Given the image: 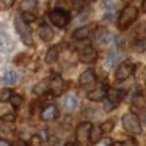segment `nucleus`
<instances>
[{
    "mask_svg": "<svg viewBox=\"0 0 146 146\" xmlns=\"http://www.w3.org/2000/svg\"><path fill=\"white\" fill-rule=\"evenodd\" d=\"M138 17V10L133 5H127L123 11H121L119 17H118V29L119 30H126L132 25Z\"/></svg>",
    "mask_w": 146,
    "mask_h": 146,
    "instance_id": "f257e3e1",
    "label": "nucleus"
},
{
    "mask_svg": "<svg viewBox=\"0 0 146 146\" xmlns=\"http://www.w3.org/2000/svg\"><path fill=\"white\" fill-rule=\"evenodd\" d=\"M123 126L126 129V132H129L130 135H138L141 132V124H140L138 116L132 111H129L123 116Z\"/></svg>",
    "mask_w": 146,
    "mask_h": 146,
    "instance_id": "f03ea898",
    "label": "nucleus"
},
{
    "mask_svg": "<svg viewBox=\"0 0 146 146\" xmlns=\"http://www.w3.org/2000/svg\"><path fill=\"white\" fill-rule=\"evenodd\" d=\"M14 27H16V32L19 33V36H21V39H22L24 44L32 46L33 44V38H32V30H30L29 24H27L22 17H16Z\"/></svg>",
    "mask_w": 146,
    "mask_h": 146,
    "instance_id": "7ed1b4c3",
    "label": "nucleus"
},
{
    "mask_svg": "<svg viewBox=\"0 0 146 146\" xmlns=\"http://www.w3.org/2000/svg\"><path fill=\"white\" fill-rule=\"evenodd\" d=\"M69 13H68L66 10H61V8H55V10L49 11V21H50L54 25L60 27V29H63V27H66L68 24H69Z\"/></svg>",
    "mask_w": 146,
    "mask_h": 146,
    "instance_id": "20e7f679",
    "label": "nucleus"
},
{
    "mask_svg": "<svg viewBox=\"0 0 146 146\" xmlns=\"http://www.w3.org/2000/svg\"><path fill=\"white\" fill-rule=\"evenodd\" d=\"M91 127L93 124L91 123H80L77 126V130H76V138H77V143L80 146H86L90 141V132H91Z\"/></svg>",
    "mask_w": 146,
    "mask_h": 146,
    "instance_id": "39448f33",
    "label": "nucleus"
},
{
    "mask_svg": "<svg viewBox=\"0 0 146 146\" xmlns=\"http://www.w3.org/2000/svg\"><path fill=\"white\" fill-rule=\"evenodd\" d=\"M133 71H135V66H133L132 63H129V61H124V63H121L119 66L116 68V71H115V79L119 80V82L121 80H126L133 74Z\"/></svg>",
    "mask_w": 146,
    "mask_h": 146,
    "instance_id": "423d86ee",
    "label": "nucleus"
},
{
    "mask_svg": "<svg viewBox=\"0 0 146 146\" xmlns=\"http://www.w3.org/2000/svg\"><path fill=\"white\" fill-rule=\"evenodd\" d=\"M79 58L83 63H94L96 58H98V52H96V49L91 47V46H85V47L80 49Z\"/></svg>",
    "mask_w": 146,
    "mask_h": 146,
    "instance_id": "0eeeda50",
    "label": "nucleus"
},
{
    "mask_svg": "<svg viewBox=\"0 0 146 146\" xmlns=\"http://www.w3.org/2000/svg\"><path fill=\"white\" fill-rule=\"evenodd\" d=\"M111 41H113V35H111L110 32H107V30H104V29L96 30V33H94V42L96 44L107 46V44H110Z\"/></svg>",
    "mask_w": 146,
    "mask_h": 146,
    "instance_id": "6e6552de",
    "label": "nucleus"
},
{
    "mask_svg": "<svg viewBox=\"0 0 146 146\" xmlns=\"http://www.w3.org/2000/svg\"><path fill=\"white\" fill-rule=\"evenodd\" d=\"M79 83H80V86H83V88H93V86L96 85L94 71L86 69L85 72H82V76H80V79H79Z\"/></svg>",
    "mask_w": 146,
    "mask_h": 146,
    "instance_id": "1a4fd4ad",
    "label": "nucleus"
},
{
    "mask_svg": "<svg viewBox=\"0 0 146 146\" xmlns=\"http://www.w3.org/2000/svg\"><path fill=\"white\" fill-rule=\"evenodd\" d=\"M21 10L24 14H30V16H36L38 13V2L36 0H24L21 5Z\"/></svg>",
    "mask_w": 146,
    "mask_h": 146,
    "instance_id": "9d476101",
    "label": "nucleus"
},
{
    "mask_svg": "<svg viewBox=\"0 0 146 146\" xmlns=\"http://www.w3.org/2000/svg\"><path fill=\"white\" fill-rule=\"evenodd\" d=\"M123 98H124V91H121V90L110 88L107 91V99H108V102H110L111 105H118L121 101H123Z\"/></svg>",
    "mask_w": 146,
    "mask_h": 146,
    "instance_id": "9b49d317",
    "label": "nucleus"
},
{
    "mask_svg": "<svg viewBox=\"0 0 146 146\" xmlns=\"http://www.w3.org/2000/svg\"><path fill=\"white\" fill-rule=\"evenodd\" d=\"M41 118L44 121H54V119H57V118H58V108H57V105L50 104V105H47V107H44V110H42V113H41Z\"/></svg>",
    "mask_w": 146,
    "mask_h": 146,
    "instance_id": "f8f14e48",
    "label": "nucleus"
},
{
    "mask_svg": "<svg viewBox=\"0 0 146 146\" xmlns=\"http://www.w3.org/2000/svg\"><path fill=\"white\" fill-rule=\"evenodd\" d=\"M64 90V85H63V80L60 79L58 76H54L50 79V93L55 96H60Z\"/></svg>",
    "mask_w": 146,
    "mask_h": 146,
    "instance_id": "ddd939ff",
    "label": "nucleus"
},
{
    "mask_svg": "<svg viewBox=\"0 0 146 146\" xmlns=\"http://www.w3.org/2000/svg\"><path fill=\"white\" fill-rule=\"evenodd\" d=\"M107 91H108V90L105 88V86H99L98 90L88 93V99H90V101H94V102L102 101L104 98H107Z\"/></svg>",
    "mask_w": 146,
    "mask_h": 146,
    "instance_id": "4468645a",
    "label": "nucleus"
},
{
    "mask_svg": "<svg viewBox=\"0 0 146 146\" xmlns=\"http://www.w3.org/2000/svg\"><path fill=\"white\" fill-rule=\"evenodd\" d=\"M38 33H39L42 41H50V39L54 38V30H52L50 25H47V24H41L39 29H38Z\"/></svg>",
    "mask_w": 146,
    "mask_h": 146,
    "instance_id": "2eb2a0df",
    "label": "nucleus"
},
{
    "mask_svg": "<svg viewBox=\"0 0 146 146\" xmlns=\"http://www.w3.org/2000/svg\"><path fill=\"white\" fill-rule=\"evenodd\" d=\"M47 91H50V79H44L42 82H39L38 85L33 88V93H35V94H38V96L46 94Z\"/></svg>",
    "mask_w": 146,
    "mask_h": 146,
    "instance_id": "dca6fc26",
    "label": "nucleus"
},
{
    "mask_svg": "<svg viewBox=\"0 0 146 146\" xmlns=\"http://www.w3.org/2000/svg\"><path fill=\"white\" fill-rule=\"evenodd\" d=\"M102 129L101 126H93L91 127V132H90V143L91 145H96V143H99V140L102 138Z\"/></svg>",
    "mask_w": 146,
    "mask_h": 146,
    "instance_id": "f3484780",
    "label": "nucleus"
},
{
    "mask_svg": "<svg viewBox=\"0 0 146 146\" xmlns=\"http://www.w3.org/2000/svg\"><path fill=\"white\" fill-rule=\"evenodd\" d=\"M17 79H19V77H17V72L13 69L7 71V72L3 74V82L8 83V85H14V83L17 82Z\"/></svg>",
    "mask_w": 146,
    "mask_h": 146,
    "instance_id": "a211bd4d",
    "label": "nucleus"
},
{
    "mask_svg": "<svg viewBox=\"0 0 146 146\" xmlns=\"http://www.w3.org/2000/svg\"><path fill=\"white\" fill-rule=\"evenodd\" d=\"M90 32H91V29L90 27H80V29H77L76 32L72 33V36L76 39H85L90 36Z\"/></svg>",
    "mask_w": 146,
    "mask_h": 146,
    "instance_id": "6ab92c4d",
    "label": "nucleus"
},
{
    "mask_svg": "<svg viewBox=\"0 0 146 146\" xmlns=\"http://www.w3.org/2000/svg\"><path fill=\"white\" fill-rule=\"evenodd\" d=\"M58 50H60V47H57V46H54V47H50L47 50V55H46V60H47V63H54L55 60L58 58Z\"/></svg>",
    "mask_w": 146,
    "mask_h": 146,
    "instance_id": "aec40b11",
    "label": "nucleus"
},
{
    "mask_svg": "<svg viewBox=\"0 0 146 146\" xmlns=\"http://www.w3.org/2000/svg\"><path fill=\"white\" fill-rule=\"evenodd\" d=\"M64 104H66V107L69 108V110H76V108L79 107V99H77L76 96H68Z\"/></svg>",
    "mask_w": 146,
    "mask_h": 146,
    "instance_id": "412c9836",
    "label": "nucleus"
},
{
    "mask_svg": "<svg viewBox=\"0 0 146 146\" xmlns=\"http://www.w3.org/2000/svg\"><path fill=\"white\" fill-rule=\"evenodd\" d=\"M13 91H11L10 88H3L0 90V102H7V101H11V98H13Z\"/></svg>",
    "mask_w": 146,
    "mask_h": 146,
    "instance_id": "4be33fe9",
    "label": "nucleus"
},
{
    "mask_svg": "<svg viewBox=\"0 0 146 146\" xmlns=\"http://www.w3.org/2000/svg\"><path fill=\"white\" fill-rule=\"evenodd\" d=\"M119 52L118 50H111L110 55H108V60H107V66H115L116 64V61L119 60Z\"/></svg>",
    "mask_w": 146,
    "mask_h": 146,
    "instance_id": "5701e85b",
    "label": "nucleus"
},
{
    "mask_svg": "<svg viewBox=\"0 0 146 146\" xmlns=\"http://www.w3.org/2000/svg\"><path fill=\"white\" fill-rule=\"evenodd\" d=\"M113 127H115V121H113V119H107V121H105V123L101 126V129H102V132H104V133H108L111 129H113Z\"/></svg>",
    "mask_w": 146,
    "mask_h": 146,
    "instance_id": "b1692460",
    "label": "nucleus"
},
{
    "mask_svg": "<svg viewBox=\"0 0 146 146\" xmlns=\"http://www.w3.org/2000/svg\"><path fill=\"white\" fill-rule=\"evenodd\" d=\"M104 7L110 11H115L116 10V0H105L104 2Z\"/></svg>",
    "mask_w": 146,
    "mask_h": 146,
    "instance_id": "393cba45",
    "label": "nucleus"
},
{
    "mask_svg": "<svg viewBox=\"0 0 146 146\" xmlns=\"http://www.w3.org/2000/svg\"><path fill=\"white\" fill-rule=\"evenodd\" d=\"M11 104H13V107H14V108H17L21 104H22V98H21L19 94H14L13 98H11Z\"/></svg>",
    "mask_w": 146,
    "mask_h": 146,
    "instance_id": "a878e982",
    "label": "nucleus"
},
{
    "mask_svg": "<svg viewBox=\"0 0 146 146\" xmlns=\"http://www.w3.org/2000/svg\"><path fill=\"white\" fill-rule=\"evenodd\" d=\"M133 105H138V107H146V102L143 101L141 96H133Z\"/></svg>",
    "mask_w": 146,
    "mask_h": 146,
    "instance_id": "bb28decb",
    "label": "nucleus"
},
{
    "mask_svg": "<svg viewBox=\"0 0 146 146\" xmlns=\"http://www.w3.org/2000/svg\"><path fill=\"white\" fill-rule=\"evenodd\" d=\"M14 2L16 0H0V5H2V8H11L14 5Z\"/></svg>",
    "mask_w": 146,
    "mask_h": 146,
    "instance_id": "cd10ccee",
    "label": "nucleus"
},
{
    "mask_svg": "<svg viewBox=\"0 0 146 146\" xmlns=\"http://www.w3.org/2000/svg\"><path fill=\"white\" fill-rule=\"evenodd\" d=\"M135 49H137V50H145V49H146V41H138L135 44Z\"/></svg>",
    "mask_w": 146,
    "mask_h": 146,
    "instance_id": "c85d7f7f",
    "label": "nucleus"
},
{
    "mask_svg": "<svg viewBox=\"0 0 146 146\" xmlns=\"http://www.w3.org/2000/svg\"><path fill=\"white\" fill-rule=\"evenodd\" d=\"M11 146H29V143H27L25 140H16Z\"/></svg>",
    "mask_w": 146,
    "mask_h": 146,
    "instance_id": "c756f323",
    "label": "nucleus"
},
{
    "mask_svg": "<svg viewBox=\"0 0 146 146\" xmlns=\"http://www.w3.org/2000/svg\"><path fill=\"white\" fill-rule=\"evenodd\" d=\"M2 119H3V121H13V119H14V115H13V113H11V115H5Z\"/></svg>",
    "mask_w": 146,
    "mask_h": 146,
    "instance_id": "7c9ffc66",
    "label": "nucleus"
},
{
    "mask_svg": "<svg viewBox=\"0 0 146 146\" xmlns=\"http://www.w3.org/2000/svg\"><path fill=\"white\" fill-rule=\"evenodd\" d=\"M141 11H143V13H146V0H143V2H141Z\"/></svg>",
    "mask_w": 146,
    "mask_h": 146,
    "instance_id": "2f4dec72",
    "label": "nucleus"
},
{
    "mask_svg": "<svg viewBox=\"0 0 146 146\" xmlns=\"http://www.w3.org/2000/svg\"><path fill=\"white\" fill-rule=\"evenodd\" d=\"M0 146H11L8 141H5V140H0Z\"/></svg>",
    "mask_w": 146,
    "mask_h": 146,
    "instance_id": "473e14b6",
    "label": "nucleus"
},
{
    "mask_svg": "<svg viewBox=\"0 0 146 146\" xmlns=\"http://www.w3.org/2000/svg\"><path fill=\"white\" fill-rule=\"evenodd\" d=\"M64 146H76V145H74V143H66Z\"/></svg>",
    "mask_w": 146,
    "mask_h": 146,
    "instance_id": "72a5a7b5",
    "label": "nucleus"
},
{
    "mask_svg": "<svg viewBox=\"0 0 146 146\" xmlns=\"http://www.w3.org/2000/svg\"><path fill=\"white\" fill-rule=\"evenodd\" d=\"M143 119H145V121H146V111H145V115H143Z\"/></svg>",
    "mask_w": 146,
    "mask_h": 146,
    "instance_id": "f704fd0d",
    "label": "nucleus"
}]
</instances>
